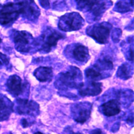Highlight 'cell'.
I'll return each mask as SVG.
<instances>
[{
	"label": "cell",
	"instance_id": "obj_23",
	"mask_svg": "<svg viewBox=\"0 0 134 134\" xmlns=\"http://www.w3.org/2000/svg\"><path fill=\"white\" fill-rule=\"evenodd\" d=\"M35 134H43V133H42L41 132H40L38 131V132H36Z\"/></svg>",
	"mask_w": 134,
	"mask_h": 134
},
{
	"label": "cell",
	"instance_id": "obj_20",
	"mask_svg": "<svg viewBox=\"0 0 134 134\" xmlns=\"http://www.w3.org/2000/svg\"><path fill=\"white\" fill-rule=\"evenodd\" d=\"M90 134H103V132L100 129H96L91 131Z\"/></svg>",
	"mask_w": 134,
	"mask_h": 134
},
{
	"label": "cell",
	"instance_id": "obj_15",
	"mask_svg": "<svg viewBox=\"0 0 134 134\" xmlns=\"http://www.w3.org/2000/svg\"><path fill=\"white\" fill-rule=\"evenodd\" d=\"M117 74L120 78L127 80L132 76V70L129 64L124 63L119 68Z\"/></svg>",
	"mask_w": 134,
	"mask_h": 134
},
{
	"label": "cell",
	"instance_id": "obj_24",
	"mask_svg": "<svg viewBox=\"0 0 134 134\" xmlns=\"http://www.w3.org/2000/svg\"><path fill=\"white\" fill-rule=\"evenodd\" d=\"M1 42H2V39H1V38H0V44H1Z\"/></svg>",
	"mask_w": 134,
	"mask_h": 134
},
{
	"label": "cell",
	"instance_id": "obj_11",
	"mask_svg": "<svg viewBox=\"0 0 134 134\" xmlns=\"http://www.w3.org/2000/svg\"><path fill=\"white\" fill-rule=\"evenodd\" d=\"M102 83L93 81L91 82L87 85H85L83 83L82 85L78 89L79 94L82 96L97 95L102 92Z\"/></svg>",
	"mask_w": 134,
	"mask_h": 134
},
{
	"label": "cell",
	"instance_id": "obj_2",
	"mask_svg": "<svg viewBox=\"0 0 134 134\" xmlns=\"http://www.w3.org/2000/svg\"><path fill=\"white\" fill-rule=\"evenodd\" d=\"M26 0L16 3H8L2 6L0 9V24L7 25L15 21L19 15L25 13Z\"/></svg>",
	"mask_w": 134,
	"mask_h": 134
},
{
	"label": "cell",
	"instance_id": "obj_4",
	"mask_svg": "<svg viewBox=\"0 0 134 134\" xmlns=\"http://www.w3.org/2000/svg\"><path fill=\"white\" fill-rule=\"evenodd\" d=\"M92 105L87 102L76 103L71 107V111L74 120L79 123L86 122L90 117Z\"/></svg>",
	"mask_w": 134,
	"mask_h": 134
},
{
	"label": "cell",
	"instance_id": "obj_19",
	"mask_svg": "<svg viewBox=\"0 0 134 134\" xmlns=\"http://www.w3.org/2000/svg\"><path fill=\"white\" fill-rule=\"evenodd\" d=\"M41 5L44 8H48L49 6V0H39Z\"/></svg>",
	"mask_w": 134,
	"mask_h": 134
},
{
	"label": "cell",
	"instance_id": "obj_21",
	"mask_svg": "<svg viewBox=\"0 0 134 134\" xmlns=\"http://www.w3.org/2000/svg\"><path fill=\"white\" fill-rule=\"evenodd\" d=\"M21 124L23 127L26 128L29 125V122H28V121L26 119H23L21 120Z\"/></svg>",
	"mask_w": 134,
	"mask_h": 134
},
{
	"label": "cell",
	"instance_id": "obj_10",
	"mask_svg": "<svg viewBox=\"0 0 134 134\" xmlns=\"http://www.w3.org/2000/svg\"><path fill=\"white\" fill-rule=\"evenodd\" d=\"M120 103L117 99H110L100 106V111L106 116H114L120 112Z\"/></svg>",
	"mask_w": 134,
	"mask_h": 134
},
{
	"label": "cell",
	"instance_id": "obj_13",
	"mask_svg": "<svg viewBox=\"0 0 134 134\" xmlns=\"http://www.w3.org/2000/svg\"><path fill=\"white\" fill-rule=\"evenodd\" d=\"M36 79L40 82L51 81L53 76L52 69L50 67L40 66L36 69L34 73Z\"/></svg>",
	"mask_w": 134,
	"mask_h": 134
},
{
	"label": "cell",
	"instance_id": "obj_16",
	"mask_svg": "<svg viewBox=\"0 0 134 134\" xmlns=\"http://www.w3.org/2000/svg\"><path fill=\"white\" fill-rule=\"evenodd\" d=\"M77 4L79 9L81 10H91L97 0H75Z\"/></svg>",
	"mask_w": 134,
	"mask_h": 134
},
{
	"label": "cell",
	"instance_id": "obj_3",
	"mask_svg": "<svg viewBox=\"0 0 134 134\" xmlns=\"http://www.w3.org/2000/svg\"><path fill=\"white\" fill-rule=\"evenodd\" d=\"M83 19L79 13L72 12L62 16L59 20L58 26L63 31L76 30L83 26Z\"/></svg>",
	"mask_w": 134,
	"mask_h": 134
},
{
	"label": "cell",
	"instance_id": "obj_14",
	"mask_svg": "<svg viewBox=\"0 0 134 134\" xmlns=\"http://www.w3.org/2000/svg\"><path fill=\"white\" fill-rule=\"evenodd\" d=\"M72 56L74 59L81 62H85L88 60V49L83 45L75 46L72 50Z\"/></svg>",
	"mask_w": 134,
	"mask_h": 134
},
{
	"label": "cell",
	"instance_id": "obj_8",
	"mask_svg": "<svg viewBox=\"0 0 134 134\" xmlns=\"http://www.w3.org/2000/svg\"><path fill=\"white\" fill-rule=\"evenodd\" d=\"M16 110L20 115L35 116L39 113V107L38 104L34 100L19 98L16 100Z\"/></svg>",
	"mask_w": 134,
	"mask_h": 134
},
{
	"label": "cell",
	"instance_id": "obj_17",
	"mask_svg": "<svg viewBox=\"0 0 134 134\" xmlns=\"http://www.w3.org/2000/svg\"><path fill=\"white\" fill-rule=\"evenodd\" d=\"M85 75L91 80H98L103 78V75L100 71L95 68H88L85 71Z\"/></svg>",
	"mask_w": 134,
	"mask_h": 134
},
{
	"label": "cell",
	"instance_id": "obj_7",
	"mask_svg": "<svg viewBox=\"0 0 134 134\" xmlns=\"http://www.w3.org/2000/svg\"><path fill=\"white\" fill-rule=\"evenodd\" d=\"M63 37V35L55 30L47 29L42 35L41 50L46 52H49L57 45L58 41Z\"/></svg>",
	"mask_w": 134,
	"mask_h": 134
},
{
	"label": "cell",
	"instance_id": "obj_6",
	"mask_svg": "<svg viewBox=\"0 0 134 134\" xmlns=\"http://www.w3.org/2000/svg\"><path fill=\"white\" fill-rule=\"evenodd\" d=\"M13 38L16 49L21 52H29L34 42L31 35L25 31H15Z\"/></svg>",
	"mask_w": 134,
	"mask_h": 134
},
{
	"label": "cell",
	"instance_id": "obj_1",
	"mask_svg": "<svg viewBox=\"0 0 134 134\" xmlns=\"http://www.w3.org/2000/svg\"><path fill=\"white\" fill-rule=\"evenodd\" d=\"M82 74L76 67L72 66L68 71L58 75L55 84L57 88L66 91L71 88L79 89L83 84Z\"/></svg>",
	"mask_w": 134,
	"mask_h": 134
},
{
	"label": "cell",
	"instance_id": "obj_22",
	"mask_svg": "<svg viewBox=\"0 0 134 134\" xmlns=\"http://www.w3.org/2000/svg\"><path fill=\"white\" fill-rule=\"evenodd\" d=\"M65 134H83L80 132H74L72 130L67 129Z\"/></svg>",
	"mask_w": 134,
	"mask_h": 134
},
{
	"label": "cell",
	"instance_id": "obj_9",
	"mask_svg": "<svg viewBox=\"0 0 134 134\" xmlns=\"http://www.w3.org/2000/svg\"><path fill=\"white\" fill-rule=\"evenodd\" d=\"M7 91L14 96L21 95L25 91L26 84L23 82L21 79L17 75L9 77L6 83Z\"/></svg>",
	"mask_w": 134,
	"mask_h": 134
},
{
	"label": "cell",
	"instance_id": "obj_5",
	"mask_svg": "<svg viewBox=\"0 0 134 134\" xmlns=\"http://www.w3.org/2000/svg\"><path fill=\"white\" fill-rule=\"evenodd\" d=\"M111 25L107 23L95 25L87 29V34L100 43L108 42Z\"/></svg>",
	"mask_w": 134,
	"mask_h": 134
},
{
	"label": "cell",
	"instance_id": "obj_18",
	"mask_svg": "<svg viewBox=\"0 0 134 134\" xmlns=\"http://www.w3.org/2000/svg\"><path fill=\"white\" fill-rule=\"evenodd\" d=\"M9 64V59L6 55L0 52V69L7 66Z\"/></svg>",
	"mask_w": 134,
	"mask_h": 134
},
{
	"label": "cell",
	"instance_id": "obj_12",
	"mask_svg": "<svg viewBox=\"0 0 134 134\" xmlns=\"http://www.w3.org/2000/svg\"><path fill=\"white\" fill-rule=\"evenodd\" d=\"M13 103L6 96L0 95V121L7 120L13 110Z\"/></svg>",
	"mask_w": 134,
	"mask_h": 134
}]
</instances>
